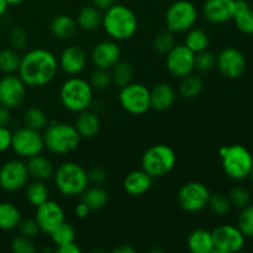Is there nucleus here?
<instances>
[{
	"label": "nucleus",
	"instance_id": "obj_1",
	"mask_svg": "<svg viewBox=\"0 0 253 253\" xmlns=\"http://www.w3.org/2000/svg\"><path fill=\"white\" fill-rule=\"evenodd\" d=\"M58 68V61L51 51L35 48L21 57L17 73L27 86H43L53 81Z\"/></svg>",
	"mask_w": 253,
	"mask_h": 253
},
{
	"label": "nucleus",
	"instance_id": "obj_2",
	"mask_svg": "<svg viewBox=\"0 0 253 253\" xmlns=\"http://www.w3.org/2000/svg\"><path fill=\"white\" fill-rule=\"evenodd\" d=\"M101 26L111 40L125 41L136 34L138 21L132 10L125 5L114 4L103 14Z\"/></svg>",
	"mask_w": 253,
	"mask_h": 253
},
{
	"label": "nucleus",
	"instance_id": "obj_3",
	"mask_svg": "<svg viewBox=\"0 0 253 253\" xmlns=\"http://www.w3.org/2000/svg\"><path fill=\"white\" fill-rule=\"evenodd\" d=\"M81 140L76 126L67 123L52 121L43 133L44 147L54 155L63 156L73 152L78 148Z\"/></svg>",
	"mask_w": 253,
	"mask_h": 253
},
{
	"label": "nucleus",
	"instance_id": "obj_4",
	"mask_svg": "<svg viewBox=\"0 0 253 253\" xmlns=\"http://www.w3.org/2000/svg\"><path fill=\"white\" fill-rule=\"evenodd\" d=\"M94 89L88 81L79 77H71L62 84L59 99L62 105L71 113H82L90 108L93 103Z\"/></svg>",
	"mask_w": 253,
	"mask_h": 253
},
{
	"label": "nucleus",
	"instance_id": "obj_5",
	"mask_svg": "<svg viewBox=\"0 0 253 253\" xmlns=\"http://www.w3.org/2000/svg\"><path fill=\"white\" fill-rule=\"evenodd\" d=\"M54 185L62 195L68 198L78 197L89 187L88 172L76 162H66L53 173Z\"/></svg>",
	"mask_w": 253,
	"mask_h": 253
},
{
	"label": "nucleus",
	"instance_id": "obj_6",
	"mask_svg": "<svg viewBox=\"0 0 253 253\" xmlns=\"http://www.w3.org/2000/svg\"><path fill=\"white\" fill-rule=\"evenodd\" d=\"M221 166L225 174L234 180L249 178L253 167V155L242 145L224 146L220 148Z\"/></svg>",
	"mask_w": 253,
	"mask_h": 253
},
{
	"label": "nucleus",
	"instance_id": "obj_7",
	"mask_svg": "<svg viewBox=\"0 0 253 253\" xmlns=\"http://www.w3.org/2000/svg\"><path fill=\"white\" fill-rule=\"evenodd\" d=\"M177 162L175 152L167 145H155L143 153L141 166L145 172L152 178H161L167 175L174 168Z\"/></svg>",
	"mask_w": 253,
	"mask_h": 253
},
{
	"label": "nucleus",
	"instance_id": "obj_8",
	"mask_svg": "<svg viewBox=\"0 0 253 253\" xmlns=\"http://www.w3.org/2000/svg\"><path fill=\"white\" fill-rule=\"evenodd\" d=\"M165 20L167 30L173 34H182L195 26L198 10L193 2L188 0H178L168 7Z\"/></svg>",
	"mask_w": 253,
	"mask_h": 253
},
{
	"label": "nucleus",
	"instance_id": "obj_9",
	"mask_svg": "<svg viewBox=\"0 0 253 253\" xmlns=\"http://www.w3.org/2000/svg\"><path fill=\"white\" fill-rule=\"evenodd\" d=\"M119 103L126 113L142 115L151 109V90L143 84L131 82L120 88Z\"/></svg>",
	"mask_w": 253,
	"mask_h": 253
},
{
	"label": "nucleus",
	"instance_id": "obj_10",
	"mask_svg": "<svg viewBox=\"0 0 253 253\" xmlns=\"http://www.w3.org/2000/svg\"><path fill=\"white\" fill-rule=\"evenodd\" d=\"M11 148L19 157L31 158L34 156L41 155L44 148L43 135L39 130L27 127H20L12 133Z\"/></svg>",
	"mask_w": 253,
	"mask_h": 253
},
{
	"label": "nucleus",
	"instance_id": "obj_11",
	"mask_svg": "<svg viewBox=\"0 0 253 253\" xmlns=\"http://www.w3.org/2000/svg\"><path fill=\"white\" fill-rule=\"evenodd\" d=\"M210 190L200 182H189L183 185L177 194L180 209L187 212H198L208 207Z\"/></svg>",
	"mask_w": 253,
	"mask_h": 253
},
{
	"label": "nucleus",
	"instance_id": "obj_12",
	"mask_svg": "<svg viewBox=\"0 0 253 253\" xmlns=\"http://www.w3.org/2000/svg\"><path fill=\"white\" fill-rule=\"evenodd\" d=\"M214 252L216 253H236L245 247L246 237L234 225H221L211 231Z\"/></svg>",
	"mask_w": 253,
	"mask_h": 253
},
{
	"label": "nucleus",
	"instance_id": "obj_13",
	"mask_svg": "<svg viewBox=\"0 0 253 253\" xmlns=\"http://www.w3.org/2000/svg\"><path fill=\"white\" fill-rule=\"evenodd\" d=\"M29 170L26 163L20 160L6 161L0 167V188L5 192H17L27 184Z\"/></svg>",
	"mask_w": 253,
	"mask_h": 253
},
{
	"label": "nucleus",
	"instance_id": "obj_14",
	"mask_svg": "<svg viewBox=\"0 0 253 253\" xmlns=\"http://www.w3.org/2000/svg\"><path fill=\"white\" fill-rule=\"evenodd\" d=\"M195 53L185 44H175L166 54V67L169 74L175 78H184L194 71Z\"/></svg>",
	"mask_w": 253,
	"mask_h": 253
},
{
	"label": "nucleus",
	"instance_id": "obj_15",
	"mask_svg": "<svg viewBox=\"0 0 253 253\" xmlns=\"http://www.w3.org/2000/svg\"><path fill=\"white\" fill-rule=\"evenodd\" d=\"M26 86L19 76L5 74L0 79V105L7 109L21 105L26 98Z\"/></svg>",
	"mask_w": 253,
	"mask_h": 253
},
{
	"label": "nucleus",
	"instance_id": "obj_16",
	"mask_svg": "<svg viewBox=\"0 0 253 253\" xmlns=\"http://www.w3.org/2000/svg\"><path fill=\"white\" fill-rule=\"evenodd\" d=\"M216 67L220 73L229 79H237L245 73L246 58L234 47H226L216 56Z\"/></svg>",
	"mask_w": 253,
	"mask_h": 253
},
{
	"label": "nucleus",
	"instance_id": "obj_17",
	"mask_svg": "<svg viewBox=\"0 0 253 253\" xmlns=\"http://www.w3.org/2000/svg\"><path fill=\"white\" fill-rule=\"evenodd\" d=\"M35 220L40 227V231L49 235L56 230L62 222H64V210L61 205L53 200H47L39 205L35 212Z\"/></svg>",
	"mask_w": 253,
	"mask_h": 253
},
{
	"label": "nucleus",
	"instance_id": "obj_18",
	"mask_svg": "<svg viewBox=\"0 0 253 253\" xmlns=\"http://www.w3.org/2000/svg\"><path fill=\"white\" fill-rule=\"evenodd\" d=\"M121 59V48L115 40H104L91 51V62L96 68L110 71Z\"/></svg>",
	"mask_w": 253,
	"mask_h": 253
},
{
	"label": "nucleus",
	"instance_id": "obj_19",
	"mask_svg": "<svg viewBox=\"0 0 253 253\" xmlns=\"http://www.w3.org/2000/svg\"><path fill=\"white\" fill-rule=\"evenodd\" d=\"M236 0H207L203 6L205 19L211 24H225L234 19Z\"/></svg>",
	"mask_w": 253,
	"mask_h": 253
},
{
	"label": "nucleus",
	"instance_id": "obj_20",
	"mask_svg": "<svg viewBox=\"0 0 253 253\" xmlns=\"http://www.w3.org/2000/svg\"><path fill=\"white\" fill-rule=\"evenodd\" d=\"M86 54L79 46L72 44L67 46L61 52L58 58V66L68 76H78L86 66Z\"/></svg>",
	"mask_w": 253,
	"mask_h": 253
},
{
	"label": "nucleus",
	"instance_id": "obj_21",
	"mask_svg": "<svg viewBox=\"0 0 253 253\" xmlns=\"http://www.w3.org/2000/svg\"><path fill=\"white\" fill-rule=\"evenodd\" d=\"M153 178L143 169L132 170L124 179V189L132 197L146 194L152 187Z\"/></svg>",
	"mask_w": 253,
	"mask_h": 253
},
{
	"label": "nucleus",
	"instance_id": "obj_22",
	"mask_svg": "<svg viewBox=\"0 0 253 253\" xmlns=\"http://www.w3.org/2000/svg\"><path fill=\"white\" fill-rule=\"evenodd\" d=\"M174 88L167 83L156 84L151 89V108L157 111H166L174 104L175 101Z\"/></svg>",
	"mask_w": 253,
	"mask_h": 253
},
{
	"label": "nucleus",
	"instance_id": "obj_23",
	"mask_svg": "<svg viewBox=\"0 0 253 253\" xmlns=\"http://www.w3.org/2000/svg\"><path fill=\"white\" fill-rule=\"evenodd\" d=\"M74 126L82 138H93L100 130V120L96 114L86 109L82 113H78Z\"/></svg>",
	"mask_w": 253,
	"mask_h": 253
},
{
	"label": "nucleus",
	"instance_id": "obj_24",
	"mask_svg": "<svg viewBox=\"0 0 253 253\" xmlns=\"http://www.w3.org/2000/svg\"><path fill=\"white\" fill-rule=\"evenodd\" d=\"M26 166L27 170H29V175L34 179L46 182L47 179H51L53 177V165H52L48 158L43 157V156L37 155L31 158H27Z\"/></svg>",
	"mask_w": 253,
	"mask_h": 253
},
{
	"label": "nucleus",
	"instance_id": "obj_25",
	"mask_svg": "<svg viewBox=\"0 0 253 253\" xmlns=\"http://www.w3.org/2000/svg\"><path fill=\"white\" fill-rule=\"evenodd\" d=\"M188 250L193 253H214L211 231L205 229H197L188 236Z\"/></svg>",
	"mask_w": 253,
	"mask_h": 253
},
{
	"label": "nucleus",
	"instance_id": "obj_26",
	"mask_svg": "<svg viewBox=\"0 0 253 253\" xmlns=\"http://www.w3.org/2000/svg\"><path fill=\"white\" fill-rule=\"evenodd\" d=\"M79 29L84 31H95L101 26L103 22V14L95 6H84L79 10L76 19Z\"/></svg>",
	"mask_w": 253,
	"mask_h": 253
},
{
	"label": "nucleus",
	"instance_id": "obj_27",
	"mask_svg": "<svg viewBox=\"0 0 253 253\" xmlns=\"http://www.w3.org/2000/svg\"><path fill=\"white\" fill-rule=\"evenodd\" d=\"M234 22L237 30L245 35H253V10L245 0H236Z\"/></svg>",
	"mask_w": 253,
	"mask_h": 253
},
{
	"label": "nucleus",
	"instance_id": "obj_28",
	"mask_svg": "<svg viewBox=\"0 0 253 253\" xmlns=\"http://www.w3.org/2000/svg\"><path fill=\"white\" fill-rule=\"evenodd\" d=\"M78 30L76 20L68 15H58L51 22V31L59 40H71Z\"/></svg>",
	"mask_w": 253,
	"mask_h": 253
},
{
	"label": "nucleus",
	"instance_id": "obj_29",
	"mask_svg": "<svg viewBox=\"0 0 253 253\" xmlns=\"http://www.w3.org/2000/svg\"><path fill=\"white\" fill-rule=\"evenodd\" d=\"M21 212L19 208L7 202L0 203V230L11 231L17 229L21 221Z\"/></svg>",
	"mask_w": 253,
	"mask_h": 253
},
{
	"label": "nucleus",
	"instance_id": "obj_30",
	"mask_svg": "<svg viewBox=\"0 0 253 253\" xmlns=\"http://www.w3.org/2000/svg\"><path fill=\"white\" fill-rule=\"evenodd\" d=\"M82 202L86 204L90 210H100L106 205L109 200L108 192L101 185L88 187L82 193Z\"/></svg>",
	"mask_w": 253,
	"mask_h": 253
},
{
	"label": "nucleus",
	"instance_id": "obj_31",
	"mask_svg": "<svg viewBox=\"0 0 253 253\" xmlns=\"http://www.w3.org/2000/svg\"><path fill=\"white\" fill-rule=\"evenodd\" d=\"M25 197L26 200L32 205V207L37 208L39 205L43 204L47 202L49 198V190L47 185L44 184L43 180L34 179V182L29 183L25 189Z\"/></svg>",
	"mask_w": 253,
	"mask_h": 253
},
{
	"label": "nucleus",
	"instance_id": "obj_32",
	"mask_svg": "<svg viewBox=\"0 0 253 253\" xmlns=\"http://www.w3.org/2000/svg\"><path fill=\"white\" fill-rule=\"evenodd\" d=\"M204 89V82L199 76L190 73L184 78H180L179 94L185 99H194L200 95Z\"/></svg>",
	"mask_w": 253,
	"mask_h": 253
},
{
	"label": "nucleus",
	"instance_id": "obj_33",
	"mask_svg": "<svg viewBox=\"0 0 253 253\" xmlns=\"http://www.w3.org/2000/svg\"><path fill=\"white\" fill-rule=\"evenodd\" d=\"M209 42V36L207 32L198 27H192L190 30H188L184 39V44L194 53L208 49Z\"/></svg>",
	"mask_w": 253,
	"mask_h": 253
},
{
	"label": "nucleus",
	"instance_id": "obj_34",
	"mask_svg": "<svg viewBox=\"0 0 253 253\" xmlns=\"http://www.w3.org/2000/svg\"><path fill=\"white\" fill-rule=\"evenodd\" d=\"M111 73V82L119 88L127 85L132 82L133 79V67L131 63L125 61H119L113 68L110 69Z\"/></svg>",
	"mask_w": 253,
	"mask_h": 253
},
{
	"label": "nucleus",
	"instance_id": "obj_35",
	"mask_svg": "<svg viewBox=\"0 0 253 253\" xmlns=\"http://www.w3.org/2000/svg\"><path fill=\"white\" fill-rule=\"evenodd\" d=\"M49 124L48 116L39 106H31L24 114V125L35 130H43Z\"/></svg>",
	"mask_w": 253,
	"mask_h": 253
},
{
	"label": "nucleus",
	"instance_id": "obj_36",
	"mask_svg": "<svg viewBox=\"0 0 253 253\" xmlns=\"http://www.w3.org/2000/svg\"><path fill=\"white\" fill-rule=\"evenodd\" d=\"M21 56L14 48H4L0 51V72L4 74H14L19 71Z\"/></svg>",
	"mask_w": 253,
	"mask_h": 253
},
{
	"label": "nucleus",
	"instance_id": "obj_37",
	"mask_svg": "<svg viewBox=\"0 0 253 253\" xmlns=\"http://www.w3.org/2000/svg\"><path fill=\"white\" fill-rule=\"evenodd\" d=\"M174 46V34H173L172 31H169V30H165V31L158 32L152 40V47L157 53L167 54Z\"/></svg>",
	"mask_w": 253,
	"mask_h": 253
},
{
	"label": "nucleus",
	"instance_id": "obj_38",
	"mask_svg": "<svg viewBox=\"0 0 253 253\" xmlns=\"http://www.w3.org/2000/svg\"><path fill=\"white\" fill-rule=\"evenodd\" d=\"M51 236L52 242L57 246H61V245L69 244V242H73L76 240V230L68 222H62L56 230L49 234Z\"/></svg>",
	"mask_w": 253,
	"mask_h": 253
},
{
	"label": "nucleus",
	"instance_id": "obj_39",
	"mask_svg": "<svg viewBox=\"0 0 253 253\" xmlns=\"http://www.w3.org/2000/svg\"><path fill=\"white\" fill-rule=\"evenodd\" d=\"M215 67H216V56L214 53L208 49L195 53L194 69H197L199 73H208Z\"/></svg>",
	"mask_w": 253,
	"mask_h": 253
},
{
	"label": "nucleus",
	"instance_id": "obj_40",
	"mask_svg": "<svg viewBox=\"0 0 253 253\" xmlns=\"http://www.w3.org/2000/svg\"><path fill=\"white\" fill-rule=\"evenodd\" d=\"M231 207L229 197H225L222 194L210 195L209 202H208V208L211 210L212 214L217 216H225L231 210Z\"/></svg>",
	"mask_w": 253,
	"mask_h": 253
},
{
	"label": "nucleus",
	"instance_id": "obj_41",
	"mask_svg": "<svg viewBox=\"0 0 253 253\" xmlns=\"http://www.w3.org/2000/svg\"><path fill=\"white\" fill-rule=\"evenodd\" d=\"M237 227L245 235V237H253V205L249 204L241 209L237 219Z\"/></svg>",
	"mask_w": 253,
	"mask_h": 253
},
{
	"label": "nucleus",
	"instance_id": "obj_42",
	"mask_svg": "<svg viewBox=\"0 0 253 253\" xmlns=\"http://www.w3.org/2000/svg\"><path fill=\"white\" fill-rule=\"evenodd\" d=\"M229 199L232 207L237 208V209H244L251 203V194H250L247 188L242 187V185H235L230 190Z\"/></svg>",
	"mask_w": 253,
	"mask_h": 253
},
{
	"label": "nucleus",
	"instance_id": "obj_43",
	"mask_svg": "<svg viewBox=\"0 0 253 253\" xmlns=\"http://www.w3.org/2000/svg\"><path fill=\"white\" fill-rule=\"evenodd\" d=\"M89 83L93 86V89H96V90H105V89H108L111 85L113 82H111V76L109 73V71L96 68L90 74Z\"/></svg>",
	"mask_w": 253,
	"mask_h": 253
},
{
	"label": "nucleus",
	"instance_id": "obj_44",
	"mask_svg": "<svg viewBox=\"0 0 253 253\" xmlns=\"http://www.w3.org/2000/svg\"><path fill=\"white\" fill-rule=\"evenodd\" d=\"M27 42H29V36H27L25 29H22L21 26H15L10 30L9 43L11 48L16 49V51L24 49L27 46Z\"/></svg>",
	"mask_w": 253,
	"mask_h": 253
},
{
	"label": "nucleus",
	"instance_id": "obj_45",
	"mask_svg": "<svg viewBox=\"0 0 253 253\" xmlns=\"http://www.w3.org/2000/svg\"><path fill=\"white\" fill-rule=\"evenodd\" d=\"M11 251L15 253H34L36 252V245L31 237L20 235L11 241Z\"/></svg>",
	"mask_w": 253,
	"mask_h": 253
},
{
	"label": "nucleus",
	"instance_id": "obj_46",
	"mask_svg": "<svg viewBox=\"0 0 253 253\" xmlns=\"http://www.w3.org/2000/svg\"><path fill=\"white\" fill-rule=\"evenodd\" d=\"M17 229H19L20 234L24 235V236L31 237V239H34L39 232H41L35 219H21Z\"/></svg>",
	"mask_w": 253,
	"mask_h": 253
},
{
	"label": "nucleus",
	"instance_id": "obj_47",
	"mask_svg": "<svg viewBox=\"0 0 253 253\" xmlns=\"http://www.w3.org/2000/svg\"><path fill=\"white\" fill-rule=\"evenodd\" d=\"M89 183H93L94 185H103L108 180V173L103 168H91L88 172Z\"/></svg>",
	"mask_w": 253,
	"mask_h": 253
},
{
	"label": "nucleus",
	"instance_id": "obj_48",
	"mask_svg": "<svg viewBox=\"0 0 253 253\" xmlns=\"http://www.w3.org/2000/svg\"><path fill=\"white\" fill-rule=\"evenodd\" d=\"M12 132L7 128V126H0V153L5 152L11 148Z\"/></svg>",
	"mask_w": 253,
	"mask_h": 253
},
{
	"label": "nucleus",
	"instance_id": "obj_49",
	"mask_svg": "<svg viewBox=\"0 0 253 253\" xmlns=\"http://www.w3.org/2000/svg\"><path fill=\"white\" fill-rule=\"evenodd\" d=\"M56 252L58 253H81L82 250L76 242H69V244L61 245V246L56 247Z\"/></svg>",
	"mask_w": 253,
	"mask_h": 253
},
{
	"label": "nucleus",
	"instance_id": "obj_50",
	"mask_svg": "<svg viewBox=\"0 0 253 253\" xmlns=\"http://www.w3.org/2000/svg\"><path fill=\"white\" fill-rule=\"evenodd\" d=\"M90 211L91 210L89 209V208L86 207V204H84L83 202L79 203L76 207V209H74V214H76L77 217H79V219H85Z\"/></svg>",
	"mask_w": 253,
	"mask_h": 253
},
{
	"label": "nucleus",
	"instance_id": "obj_51",
	"mask_svg": "<svg viewBox=\"0 0 253 253\" xmlns=\"http://www.w3.org/2000/svg\"><path fill=\"white\" fill-rule=\"evenodd\" d=\"M94 6L99 10H104L105 11L106 9L111 6V5L115 4V0H91Z\"/></svg>",
	"mask_w": 253,
	"mask_h": 253
},
{
	"label": "nucleus",
	"instance_id": "obj_52",
	"mask_svg": "<svg viewBox=\"0 0 253 253\" xmlns=\"http://www.w3.org/2000/svg\"><path fill=\"white\" fill-rule=\"evenodd\" d=\"M10 121V109L0 105V126H7Z\"/></svg>",
	"mask_w": 253,
	"mask_h": 253
},
{
	"label": "nucleus",
	"instance_id": "obj_53",
	"mask_svg": "<svg viewBox=\"0 0 253 253\" xmlns=\"http://www.w3.org/2000/svg\"><path fill=\"white\" fill-rule=\"evenodd\" d=\"M113 252L115 253H135V249L131 246H127V245H121V246L115 247L113 250Z\"/></svg>",
	"mask_w": 253,
	"mask_h": 253
},
{
	"label": "nucleus",
	"instance_id": "obj_54",
	"mask_svg": "<svg viewBox=\"0 0 253 253\" xmlns=\"http://www.w3.org/2000/svg\"><path fill=\"white\" fill-rule=\"evenodd\" d=\"M7 6H9V4L6 2V0H0V17L6 12Z\"/></svg>",
	"mask_w": 253,
	"mask_h": 253
},
{
	"label": "nucleus",
	"instance_id": "obj_55",
	"mask_svg": "<svg viewBox=\"0 0 253 253\" xmlns=\"http://www.w3.org/2000/svg\"><path fill=\"white\" fill-rule=\"evenodd\" d=\"M25 0H6V2L9 5H19L21 4V2H24Z\"/></svg>",
	"mask_w": 253,
	"mask_h": 253
},
{
	"label": "nucleus",
	"instance_id": "obj_56",
	"mask_svg": "<svg viewBox=\"0 0 253 253\" xmlns=\"http://www.w3.org/2000/svg\"><path fill=\"white\" fill-rule=\"evenodd\" d=\"M250 178H251V182L253 183V167H252V169H251V173H250V175H249Z\"/></svg>",
	"mask_w": 253,
	"mask_h": 253
}]
</instances>
